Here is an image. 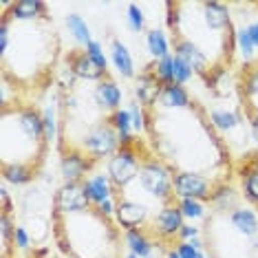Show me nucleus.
I'll list each match as a JSON object with an SVG mask.
<instances>
[{
	"mask_svg": "<svg viewBox=\"0 0 258 258\" xmlns=\"http://www.w3.org/2000/svg\"><path fill=\"white\" fill-rule=\"evenodd\" d=\"M64 150H78L95 166L99 159H104V157H108V155L113 157L115 152L119 150V133L113 128L108 117H104L99 124H93L82 133L78 144L69 146V148H64Z\"/></svg>",
	"mask_w": 258,
	"mask_h": 258,
	"instance_id": "1",
	"label": "nucleus"
},
{
	"mask_svg": "<svg viewBox=\"0 0 258 258\" xmlns=\"http://www.w3.org/2000/svg\"><path fill=\"white\" fill-rule=\"evenodd\" d=\"M139 139L133 137L128 144H121L119 150L108 159V179L113 183V197H124V187L139 177Z\"/></svg>",
	"mask_w": 258,
	"mask_h": 258,
	"instance_id": "2",
	"label": "nucleus"
},
{
	"mask_svg": "<svg viewBox=\"0 0 258 258\" xmlns=\"http://www.w3.org/2000/svg\"><path fill=\"white\" fill-rule=\"evenodd\" d=\"M181 227H183V212H181L179 203L163 205V208L152 216L150 225L146 227V234H152L161 243H172L174 238H179Z\"/></svg>",
	"mask_w": 258,
	"mask_h": 258,
	"instance_id": "3",
	"label": "nucleus"
},
{
	"mask_svg": "<svg viewBox=\"0 0 258 258\" xmlns=\"http://www.w3.org/2000/svg\"><path fill=\"white\" fill-rule=\"evenodd\" d=\"M172 185H174V195H177L179 201L181 199H195V201H201V203H210L216 190V185L212 181L195 172L172 174Z\"/></svg>",
	"mask_w": 258,
	"mask_h": 258,
	"instance_id": "4",
	"label": "nucleus"
},
{
	"mask_svg": "<svg viewBox=\"0 0 258 258\" xmlns=\"http://www.w3.org/2000/svg\"><path fill=\"white\" fill-rule=\"evenodd\" d=\"M150 212L144 203L131 201V199L117 197L115 199V223L124 232L133 230H146L150 225Z\"/></svg>",
	"mask_w": 258,
	"mask_h": 258,
	"instance_id": "5",
	"label": "nucleus"
},
{
	"mask_svg": "<svg viewBox=\"0 0 258 258\" xmlns=\"http://www.w3.org/2000/svg\"><path fill=\"white\" fill-rule=\"evenodd\" d=\"M91 201L84 192V183H64L62 187H57V192L53 195V210L64 214L71 212H82V210L91 208Z\"/></svg>",
	"mask_w": 258,
	"mask_h": 258,
	"instance_id": "6",
	"label": "nucleus"
},
{
	"mask_svg": "<svg viewBox=\"0 0 258 258\" xmlns=\"http://www.w3.org/2000/svg\"><path fill=\"white\" fill-rule=\"evenodd\" d=\"M64 62H67V67L75 73V78L78 80H99L102 82V80L108 78V71L99 69L97 64L89 57V53L82 51V49L69 51V53L64 55Z\"/></svg>",
	"mask_w": 258,
	"mask_h": 258,
	"instance_id": "7",
	"label": "nucleus"
},
{
	"mask_svg": "<svg viewBox=\"0 0 258 258\" xmlns=\"http://www.w3.org/2000/svg\"><path fill=\"white\" fill-rule=\"evenodd\" d=\"M62 155V177L64 183H82L86 181V172L93 168V163L78 150H64Z\"/></svg>",
	"mask_w": 258,
	"mask_h": 258,
	"instance_id": "8",
	"label": "nucleus"
},
{
	"mask_svg": "<svg viewBox=\"0 0 258 258\" xmlns=\"http://www.w3.org/2000/svg\"><path fill=\"white\" fill-rule=\"evenodd\" d=\"M46 210H53V199L49 201V197L42 190L33 187L27 190L20 199V214L25 216V221L36 219V216H46Z\"/></svg>",
	"mask_w": 258,
	"mask_h": 258,
	"instance_id": "9",
	"label": "nucleus"
},
{
	"mask_svg": "<svg viewBox=\"0 0 258 258\" xmlns=\"http://www.w3.org/2000/svg\"><path fill=\"white\" fill-rule=\"evenodd\" d=\"M230 223L234 230L245 238H251L258 234V214L251 208H247V205H238L230 214Z\"/></svg>",
	"mask_w": 258,
	"mask_h": 258,
	"instance_id": "10",
	"label": "nucleus"
},
{
	"mask_svg": "<svg viewBox=\"0 0 258 258\" xmlns=\"http://www.w3.org/2000/svg\"><path fill=\"white\" fill-rule=\"evenodd\" d=\"M93 97H95L97 106L104 108V110H119V102H121V91L119 86L115 84L110 78L102 80L99 84L95 86V91H93Z\"/></svg>",
	"mask_w": 258,
	"mask_h": 258,
	"instance_id": "11",
	"label": "nucleus"
},
{
	"mask_svg": "<svg viewBox=\"0 0 258 258\" xmlns=\"http://www.w3.org/2000/svg\"><path fill=\"white\" fill-rule=\"evenodd\" d=\"M84 183V192L93 205H99L108 199H113V183H110L108 174H97L93 179L82 181Z\"/></svg>",
	"mask_w": 258,
	"mask_h": 258,
	"instance_id": "12",
	"label": "nucleus"
},
{
	"mask_svg": "<svg viewBox=\"0 0 258 258\" xmlns=\"http://www.w3.org/2000/svg\"><path fill=\"white\" fill-rule=\"evenodd\" d=\"M210 121L216 131L230 133L234 128H238L245 121L243 110H225V108H212L210 110Z\"/></svg>",
	"mask_w": 258,
	"mask_h": 258,
	"instance_id": "13",
	"label": "nucleus"
},
{
	"mask_svg": "<svg viewBox=\"0 0 258 258\" xmlns=\"http://www.w3.org/2000/svg\"><path fill=\"white\" fill-rule=\"evenodd\" d=\"M124 240H126L128 249H131V254L139 256V258H148V256H152V249H155V240H152L144 230L126 232Z\"/></svg>",
	"mask_w": 258,
	"mask_h": 258,
	"instance_id": "14",
	"label": "nucleus"
},
{
	"mask_svg": "<svg viewBox=\"0 0 258 258\" xmlns=\"http://www.w3.org/2000/svg\"><path fill=\"white\" fill-rule=\"evenodd\" d=\"M159 102L163 104V106H170V108H187L192 104V99H190V93H187L181 84L174 82V84L163 86Z\"/></svg>",
	"mask_w": 258,
	"mask_h": 258,
	"instance_id": "15",
	"label": "nucleus"
},
{
	"mask_svg": "<svg viewBox=\"0 0 258 258\" xmlns=\"http://www.w3.org/2000/svg\"><path fill=\"white\" fill-rule=\"evenodd\" d=\"M110 53H113V64L115 69L119 71V75L124 78H135V64H133V57H131V51L126 49V44H121L117 38H113L110 42Z\"/></svg>",
	"mask_w": 258,
	"mask_h": 258,
	"instance_id": "16",
	"label": "nucleus"
},
{
	"mask_svg": "<svg viewBox=\"0 0 258 258\" xmlns=\"http://www.w3.org/2000/svg\"><path fill=\"white\" fill-rule=\"evenodd\" d=\"M40 174L36 170L27 168V166H3V179L5 183H14V185H27L31 181H36Z\"/></svg>",
	"mask_w": 258,
	"mask_h": 258,
	"instance_id": "17",
	"label": "nucleus"
},
{
	"mask_svg": "<svg viewBox=\"0 0 258 258\" xmlns=\"http://www.w3.org/2000/svg\"><path fill=\"white\" fill-rule=\"evenodd\" d=\"M146 44H148V51L157 57V60H163V57L170 55L168 53L170 51L168 38H166L163 31H159V29H150V31L146 33Z\"/></svg>",
	"mask_w": 258,
	"mask_h": 258,
	"instance_id": "18",
	"label": "nucleus"
},
{
	"mask_svg": "<svg viewBox=\"0 0 258 258\" xmlns=\"http://www.w3.org/2000/svg\"><path fill=\"white\" fill-rule=\"evenodd\" d=\"M67 27H69L71 36L78 40V42H82V44L93 42V40H91V29H89V25H86V20L82 18V16L69 14V16H67Z\"/></svg>",
	"mask_w": 258,
	"mask_h": 258,
	"instance_id": "19",
	"label": "nucleus"
},
{
	"mask_svg": "<svg viewBox=\"0 0 258 258\" xmlns=\"http://www.w3.org/2000/svg\"><path fill=\"white\" fill-rule=\"evenodd\" d=\"M25 227H27V232H29V236H31L33 243H42V240H46V236H49V227H51V223H49V216H36V219H29L25 223Z\"/></svg>",
	"mask_w": 258,
	"mask_h": 258,
	"instance_id": "20",
	"label": "nucleus"
},
{
	"mask_svg": "<svg viewBox=\"0 0 258 258\" xmlns=\"http://www.w3.org/2000/svg\"><path fill=\"white\" fill-rule=\"evenodd\" d=\"M234 170H236V174L240 177V181L251 177V174H258V150L243 155V159L238 161V166L234 168Z\"/></svg>",
	"mask_w": 258,
	"mask_h": 258,
	"instance_id": "21",
	"label": "nucleus"
},
{
	"mask_svg": "<svg viewBox=\"0 0 258 258\" xmlns=\"http://www.w3.org/2000/svg\"><path fill=\"white\" fill-rule=\"evenodd\" d=\"M179 208L183 212V219H205V205L201 201H195V199H181Z\"/></svg>",
	"mask_w": 258,
	"mask_h": 258,
	"instance_id": "22",
	"label": "nucleus"
},
{
	"mask_svg": "<svg viewBox=\"0 0 258 258\" xmlns=\"http://www.w3.org/2000/svg\"><path fill=\"white\" fill-rule=\"evenodd\" d=\"M172 71H174V82H177V84H181V86H183L185 82H190L192 75H195L192 67L183 60V57H179V55L172 57Z\"/></svg>",
	"mask_w": 258,
	"mask_h": 258,
	"instance_id": "23",
	"label": "nucleus"
},
{
	"mask_svg": "<svg viewBox=\"0 0 258 258\" xmlns=\"http://www.w3.org/2000/svg\"><path fill=\"white\" fill-rule=\"evenodd\" d=\"M42 119H44L46 139H49V144H53L55 137L60 135V133H57V124H60V121H55V119H57V117H55V108H53V106H46L44 113H42Z\"/></svg>",
	"mask_w": 258,
	"mask_h": 258,
	"instance_id": "24",
	"label": "nucleus"
},
{
	"mask_svg": "<svg viewBox=\"0 0 258 258\" xmlns=\"http://www.w3.org/2000/svg\"><path fill=\"white\" fill-rule=\"evenodd\" d=\"M155 71L163 84H174V71H172V55L155 62Z\"/></svg>",
	"mask_w": 258,
	"mask_h": 258,
	"instance_id": "25",
	"label": "nucleus"
},
{
	"mask_svg": "<svg viewBox=\"0 0 258 258\" xmlns=\"http://www.w3.org/2000/svg\"><path fill=\"white\" fill-rule=\"evenodd\" d=\"M236 42H238V51L243 53V57L251 62V55H254V42H251V38H249V33H247L245 27L236 31Z\"/></svg>",
	"mask_w": 258,
	"mask_h": 258,
	"instance_id": "26",
	"label": "nucleus"
},
{
	"mask_svg": "<svg viewBox=\"0 0 258 258\" xmlns=\"http://www.w3.org/2000/svg\"><path fill=\"white\" fill-rule=\"evenodd\" d=\"M243 197L247 199L251 205L258 208V174H251V177L243 179Z\"/></svg>",
	"mask_w": 258,
	"mask_h": 258,
	"instance_id": "27",
	"label": "nucleus"
},
{
	"mask_svg": "<svg viewBox=\"0 0 258 258\" xmlns=\"http://www.w3.org/2000/svg\"><path fill=\"white\" fill-rule=\"evenodd\" d=\"M128 25H131L133 31H144L146 29V18H144V11L137 7V5H128Z\"/></svg>",
	"mask_w": 258,
	"mask_h": 258,
	"instance_id": "28",
	"label": "nucleus"
},
{
	"mask_svg": "<svg viewBox=\"0 0 258 258\" xmlns=\"http://www.w3.org/2000/svg\"><path fill=\"white\" fill-rule=\"evenodd\" d=\"M86 53H89V57L93 62L97 64L99 69H104V71H108V60H106V55H104V51H102V44L99 42H95V40H93V42H89L86 44Z\"/></svg>",
	"mask_w": 258,
	"mask_h": 258,
	"instance_id": "29",
	"label": "nucleus"
},
{
	"mask_svg": "<svg viewBox=\"0 0 258 258\" xmlns=\"http://www.w3.org/2000/svg\"><path fill=\"white\" fill-rule=\"evenodd\" d=\"M29 245H31V236H29L27 227H25V225H16V232H14V247L20 249V251H27Z\"/></svg>",
	"mask_w": 258,
	"mask_h": 258,
	"instance_id": "30",
	"label": "nucleus"
},
{
	"mask_svg": "<svg viewBox=\"0 0 258 258\" xmlns=\"http://www.w3.org/2000/svg\"><path fill=\"white\" fill-rule=\"evenodd\" d=\"M131 119H133V131H135V133H142V131H146L144 108L139 106L137 102H133V104H131Z\"/></svg>",
	"mask_w": 258,
	"mask_h": 258,
	"instance_id": "31",
	"label": "nucleus"
},
{
	"mask_svg": "<svg viewBox=\"0 0 258 258\" xmlns=\"http://www.w3.org/2000/svg\"><path fill=\"white\" fill-rule=\"evenodd\" d=\"M177 251H179V256H181V258H205L203 249L192 247V245L187 243V240H181V243H177Z\"/></svg>",
	"mask_w": 258,
	"mask_h": 258,
	"instance_id": "32",
	"label": "nucleus"
},
{
	"mask_svg": "<svg viewBox=\"0 0 258 258\" xmlns=\"http://www.w3.org/2000/svg\"><path fill=\"white\" fill-rule=\"evenodd\" d=\"M199 234H201V230L195 225H183L181 227V234H179V243L181 240H192V238H199Z\"/></svg>",
	"mask_w": 258,
	"mask_h": 258,
	"instance_id": "33",
	"label": "nucleus"
},
{
	"mask_svg": "<svg viewBox=\"0 0 258 258\" xmlns=\"http://www.w3.org/2000/svg\"><path fill=\"white\" fill-rule=\"evenodd\" d=\"M97 208H99V210H102V212H104V214H106V216H115V201H113V199H108V201L99 203V205H97Z\"/></svg>",
	"mask_w": 258,
	"mask_h": 258,
	"instance_id": "34",
	"label": "nucleus"
},
{
	"mask_svg": "<svg viewBox=\"0 0 258 258\" xmlns=\"http://www.w3.org/2000/svg\"><path fill=\"white\" fill-rule=\"evenodd\" d=\"M245 29H247V33H249V38H251V42H254V46H258V20L251 22V25H247Z\"/></svg>",
	"mask_w": 258,
	"mask_h": 258,
	"instance_id": "35",
	"label": "nucleus"
},
{
	"mask_svg": "<svg viewBox=\"0 0 258 258\" xmlns=\"http://www.w3.org/2000/svg\"><path fill=\"white\" fill-rule=\"evenodd\" d=\"M166 258H181L177 249H166Z\"/></svg>",
	"mask_w": 258,
	"mask_h": 258,
	"instance_id": "36",
	"label": "nucleus"
},
{
	"mask_svg": "<svg viewBox=\"0 0 258 258\" xmlns=\"http://www.w3.org/2000/svg\"><path fill=\"white\" fill-rule=\"evenodd\" d=\"M121 258H139V256H135V254H126V256H121Z\"/></svg>",
	"mask_w": 258,
	"mask_h": 258,
	"instance_id": "37",
	"label": "nucleus"
},
{
	"mask_svg": "<svg viewBox=\"0 0 258 258\" xmlns=\"http://www.w3.org/2000/svg\"><path fill=\"white\" fill-rule=\"evenodd\" d=\"M104 258H117V256H104Z\"/></svg>",
	"mask_w": 258,
	"mask_h": 258,
	"instance_id": "38",
	"label": "nucleus"
},
{
	"mask_svg": "<svg viewBox=\"0 0 258 258\" xmlns=\"http://www.w3.org/2000/svg\"><path fill=\"white\" fill-rule=\"evenodd\" d=\"M254 7H256V9H258V3H254Z\"/></svg>",
	"mask_w": 258,
	"mask_h": 258,
	"instance_id": "39",
	"label": "nucleus"
},
{
	"mask_svg": "<svg viewBox=\"0 0 258 258\" xmlns=\"http://www.w3.org/2000/svg\"><path fill=\"white\" fill-rule=\"evenodd\" d=\"M148 258H155V256H148ZM157 258H159V256H157Z\"/></svg>",
	"mask_w": 258,
	"mask_h": 258,
	"instance_id": "40",
	"label": "nucleus"
}]
</instances>
